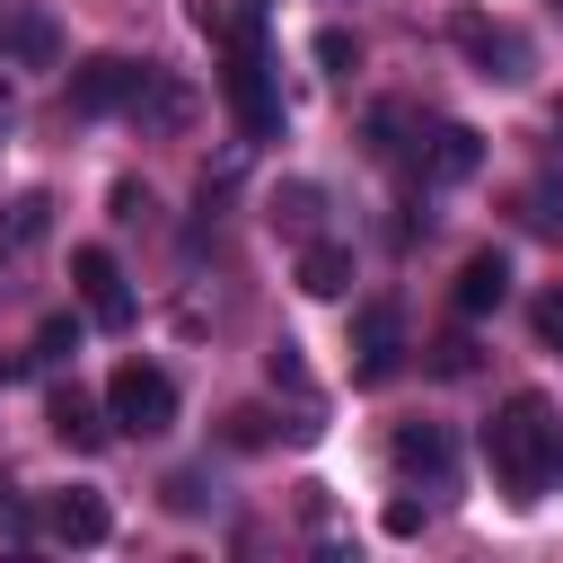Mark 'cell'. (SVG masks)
<instances>
[{
    "label": "cell",
    "mask_w": 563,
    "mask_h": 563,
    "mask_svg": "<svg viewBox=\"0 0 563 563\" xmlns=\"http://www.w3.org/2000/svg\"><path fill=\"white\" fill-rule=\"evenodd\" d=\"M501 299H510V255L501 246H475L457 264V317H493Z\"/></svg>",
    "instance_id": "7c38bea8"
},
{
    "label": "cell",
    "mask_w": 563,
    "mask_h": 563,
    "mask_svg": "<svg viewBox=\"0 0 563 563\" xmlns=\"http://www.w3.org/2000/svg\"><path fill=\"white\" fill-rule=\"evenodd\" d=\"M317 202H325V194L299 176V185H282V194H273V220H282L290 238H308V229H317Z\"/></svg>",
    "instance_id": "2e32d148"
},
{
    "label": "cell",
    "mask_w": 563,
    "mask_h": 563,
    "mask_svg": "<svg viewBox=\"0 0 563 563\" xmlns=\"http://www.w3.org/2000/svg\"><path fill=\"white\" fill-rule=\"evenodd\" d=\"M202 484H211L202 466H185V475H167V510H202V501H211Z\"/></svg>",
    "instance_id": "d6986e66"
},
{
    "label": "cell",
    "mask_w": 563,
    "mask_h": 563,
    "mask_svg": "<svg viewBox=\"0 0 563 563\" xmlns=\"http://www.w3.org/2000/svg\"><path fill=\"white\" fill-rule=\"evenodd\" d=\"M9 123H18V97H9V79H0V141H9Z\"/></svg>",
    "instance_id": "cb8c5ba5"
},
{
    "label": "cell",
    "mask_w": 563,
    "mask_h": 563,
    "mask_svg": "<svg viewBox=\"0 0 563 563\" xmlns=\"http://www.w3.org/2000/svg\"><path fill=\"white\" fill-rule=\"evenodd\" d=\"M9 493H18V484H9V475H0V537H26V510H18V501H9Z\"/></svg>",
    "instance_id": "7402d4cb"
},
{
    "label": "cell",
    "mask_w": 563,
    "mask_h": 563,
    "mask_svg": "<svg viewBox=\"0 0 563 563\" xmlns=\"http://www.w3.org/2000/svg\"><path fill=\"white\" fill-rule=\"evenodd\" d=\"M396 352H405V317H396V299H361V308H352V378L378 387V378L396 369Z\"/></svg>",
    "instance_id": "ba28073f"
},
{
    "label": "cell",
    "mask_w": 563,
    "mask_h": 563,
    "mask_svg": "<svg viewBox=\"0 0 563 563\" xmlns=\"http://www.w3.org/2000/svg\"><path fill=\"white\" fill-rule=\"evenodd\" d=\"M220 97H229V114H238V132H246V141H282V88H273V62H264L255 18H246V26H238V44H229Z\"/></svg>",
    "instance_id": "7a4b0ae2"
},
{
    "label": "cell",
    "mask_w": 563,
    "mask_h": 563,
    "mask_svg": "<svg viewBox=\"0 0 563 563\" xmlns=\"http://www.w3.org/2000/svg\"><path fill=\"white\" fill-rule=\"evenodd\" d=\"M413 167H422V185H466V176L484 167V132H475V123H440V132L413 150Z\"/></svg>",
    "instance_id": "30bf717a"
},
{
    "label": "cell",
    "mask_w": 563,
    "mask_h": 563,
    "mask_svg": "<svg viewBox=\"0 0 563 563\" xmlns=\"http://www.w3.org/2000/svg\"><path fill=\"white\" fill-rule=\"evenodd\" d=\"M299 290H308V299H343V290H352V246L308 238V246H299Z\"/></svg>",
    "instance_id": "5bb4252c"
},
{
    "label": "cell",
    "mask_w": 563,
    "mask_h": 563,
    "mask_svg": "<svg viewBox=\"0 0 563 563\" xmlns=\"http://www.w3.org/2000/svg\"><path fill=\"white\" fill-rule=\"evenodd\" d=\"M70 282H79V299H88L97 325H132V282H123V264L106 246H79L70 255Z\"/></svg>",
    "instance_id": "9c48e42d"
},
{
    "label": "cell",
    "mask_w": 563,
    "mask_h": 563,
    "mask_svg": "<svg viewBox=\"0 0 563 563\" xmlns=\"http://www.w3.org/2000/svg\"><path fill=\"white\" fill-rule=\"evenodd\" d=\"M528 317H537V343H545V352H563V290H545Z\"/></svg>",
    "instance_id": "ffe728a7"
},
{
    "label": "cell",
    "mask_w": 563,
    "mask_h": 563,
    "mask_svg": "<svg viewBox=\"0 0 563 563\" xmlns=\"http://www.w3.org/2000/svg\"><path fill=\"white\" fill-rule=\"evenodd\" d=\"M53 431H62L70 449H106V440H114L106 405H97V396H79V387H62V396H53Z\"/></svg>",
    "instance_id": "9a60e30c"
},
{
    "label": "cell",
    "mask_w": 563,
    "mask_h": 563,
    "mask_svg": "<svg viewBox=\"0 0 563 563\" xmlns=\"http://www.w3.org/2000/svg\"><path fill=\"white\" fill-rule=\"evenodd\" d=\"M545 132H554V167H563V97H554V114H545Z\"/></svg>",
    "instance_id": "603a6c76"
},
{
    "label": "cell",
    "mask_w": 563,
    "mask_h": 563,
    "mask_svg": "<svg viewBox=\"0 0 563 563\" xmlns=\"http://www.w3.org/2000/svg\"><path fill=\"white\" fill-rule=\"evenodd\" d=\"M449 44H457L466 70L493 79V88H519V79L537 70V44H528L510 18H484V9H457V18H449Z\"/></svg>",
    "instance_id": "3957f363"
},
{
    "label": "cell",
    "mask_w": 563,
    "mask_h": 563,
    "mask_svg": "<svg viewBox=\"0 0 563 563\" xmlns=\"http://www.w3.org/2000/svg\"><path fill=\"white\" fill-rule=\"evenodd\" d=\"M0 70H62V18L35 0L0 9Z\"/></svg>",
    "instance_id": "52a82bcc"
},
{
    "label": "cell",
    "mask_w": 563,
    "mask_h": 563,
    "mask_svg": "<svg viewBox=\"0 0 563 563\" xmlns=\"http://www.w3.org/2000/svg\"><path fill=\"white\" fill-rule=\"evenodd\" d=\"M185 114H194V97H185V79H167V70L150 62V79H141V97H132V123H141V132H176Z\"/></svg>",
    "instance_id": "4fadbf2b"
},
{
    "label": "cell",
    "mask_w": 563,
    "mask_h": 563,
    "mask_svg": "<svg viewBox=\"0 0 563 563\" xmlns=\"http://www.w3.org/2000/svg\"><path fill=\"white\" fill-rule=\"evenodd\" d=\"M141 79H150V62H132V53H97V62L70 70V114H132Z\"/></svg>",
    "instance_id": "8992f818"
},
{
    "label": "cell",
    "mask_w": 563,
    "mask_h": 563,
    "mask_svg": "<svg viewBox=\"0 0 563 563\" xmlns=\"http://www.w3.org/2000/svg\"><path fill=\"white\" fill-rule=\"evenodd\" d=\"M229 440H238V449H264V440H273V422H264L255 405H238V413H229Z\"/></svg>",
    "instance_id": "44dd1931"
},
{
    "label": "cell",
    "mask_w": 563,
    "mask_h": 563,
    "mask_svg": "<svg viewBox=\"0 0 563 563\" xmlns=\"http://www.w3.org/2000/svg\"><path fill=\"white\" fill-rule=\"evenodd\" d=\"M387 466H396L405 493H457V440H449L440 422H396Z\"/></svg>",
    "instance_id": "5b68a950"
},
{
    "label": "cell",
    "mask_w": 563,
    "mask_h": 563,
    "mask_svg": "<svg viewBox=\"0 0 563 563\" xmlns=\"http://www.w3.org/2000/svg\"><path fill=\"white\" fill-rule=\"evenodd\" d=\"M62 352H79V317H44L35 334V361H62Z\"/></svg>",
    "instance_id": "e0dca14e"
},
{
    "label": "cell",
    "mask_w": 563,
    "mask_h": 563,
    "mask_svg": "<svg viewBox=\"0 0 563 563\" xmlns=\"http://www.w3.org/2000/svg\"><path fill=\"white\" fill-rule=\"evenodd\" d=\"M317 62H325V70H334V79H343V70H352V62H361V44H352V35H343V26H325V35H317Z\"/></svg>",
    "instance_id": "ac0fdd59"
},
{
    "label": "cell",
    "mask_w": 563,
    "mask_h": 563,
    "mask_svg": "<svg viewBox=\"0 0 563 563\" xmlns=\"http://www.w3.org/2000/svg\"><path fill=\"white\" fill-rule=\"evenodd\" d=\"M44 537H62V545H106V537H114V510H106V493H88V484L53 493V501H44Z\"/></svg>",
    "instance_id": "8fae6325"
},
{
    "label": "cell",
    "mask_w": 563,
    "mask_h": 563,
    "mask_svg": "<svg viewBox=\"0 0 563 563\" xmlns=\"http://www.w3.org/2000/svg\"><path fill=\"white\" fill-rule=\"evenodd\" d=\"M106 422H114L123 440H158V431L176 422V378H167L158 361H123V369L106 378Z\"/></svg>",
    "instance_id": "277c9868"
},
{
    "label": "cell",
    "mask_w": 563,
    "mask_h": 563,
    "mask_svg": "<svg viewBox=\"0 0 563 563\" xmlns=\"http://www.w3.org/2000/svg\"><path fill=\"white\" fill-rule=\"evenodd\" d=\"M484 466H493V484H501L510 501H545V493L563 484V413H554L537 387L501 396L493 422H484Z\"/></svg>",
    "instance_id": "6da1fadb"
}]
</instances>
